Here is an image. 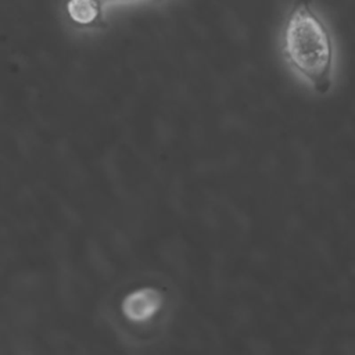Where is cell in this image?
Segmentation results:
<instances>
[{
  "mask_svg": "<svg viewBox=\"0 0 355 355\" xmlns=\"http://www.w3.org/2000/svg\"><path fill=\"white\" fill-rule=\"evenodd\" d=\"M104 4L108 3V1H129V0H101Z\"/></svg>",
  "mask_w": 355,
  "mask_h": 355,
  "instance_id": "obj_4",
  "label": "cell"
},
{
  "mask_svg": "<svg viewBox=\"0 0 355 355\" xmlns=\"http://www.w3.org/2000/svg\"><path fill=\"white\" fill-rule=\"evenodd\" d=\"M282 49L287 64L315 93L330 92L334 42L313 0H293L282 32Z\"/></svg>",
  "mask_w": 355,
  "mask_h": 355,
  "instance_id": "obj_1",
  "label": "cell"
},
{
  "mask_svg": "<svg viewBox=\"0 0 355 355\" xmlns=\"http://www.w3.org/2000/svg\"><path fill=\"white\" fill-rule=\"evenodd\" d=\"M101 0H68L65 11L72 24L83 28H92L103 24Z\"/></svg>",
  "mask_w": 355,
  "mask_h": 355,
  "instance_id": "obj_3",
  "label": "cell"
},
{
  "mask_svg": "<svg viewBox=\"0 0 355 355\" xmlns=\"http://www.w3.org/2000/svg\"><path fill=\"white\" fill-rule=\"evenodd\" d=\"M161 305V297L154 290L146 288L132 293L125 298L123 312L129 319L146 320L155 313Z\"/></svg>",
  "mask_w": 355,
  "mask_h": 355,
  "instance_id": "obj_2",
  "label": "cell"
}]
</instances>
